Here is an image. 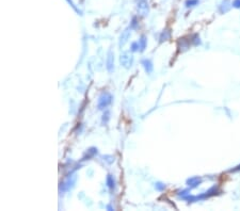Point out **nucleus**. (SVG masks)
Masks as SVG:
<instances>
[{
  "label": "nucleus",
  "mask_w": 240,
  "mask_h": 211,
  "mask_svg": "<svg viewBox=\"0 0 240 211\" xmlns=\"http://www.w3.org/2000/svg\"><path fill=\"white\" fill-rule=\"evenodd\" d=\"M111 102H112V95L107 93V92H105V93H103L100 96H99L97 107H98V109L103 110V109H105V108H107Z\"/></svg>",
  "instance_id": "1"
},
{
  "label": "nucleus",
  "mask_w": 240,
  "mask_h": 211,
  "mask_svg": "<svg viewBox=\"0 0 240 211\" xmlns=\"http://www.w3.org/2000/svg\"><path fill=\"white\" fill-rule=\"evenodd\" d=\"M120 62L121 65L125 68H130L133 64V55H130L129 52H124L121 55L120 57Z\"/></svg>",
  "instance_id": "2"
},
{
  "label": "nucleus",
  "mask_w": 240,
  "mask_h": 211,
  "mask_svg": "<svg viewBox=\"0 0 240 211\" xmlns=\"http://www.w3.org/2000/svg\"><path fill=\"white\" fill-rule=\"evenodd\" d=\"M75 181H76V175L68 176V177L61 184V186H60V191H62V192L68 191L73 186H74Z\"/></svg>",
  "instance_id": "3"
},
{
  "label": "nucleus",
  "mask_w": 240,
  "mask_h": 211,
  "mask_svg": "<svg viewBox=\"0 0 240 211\" xmlns=\"http://www.w3.org/2000/svg\"><path fill=\"white\" fill-rule=\"evenodd\" d=\"M138 12L142 16H146L148 14V3L146 0H139V2H138Z\"/></svg>",
  "instance_id": "4"
},
{
  "label": "nucleus",
  "mask_w": 240,
  "mask_h": 211,
  "mask_svg": "<svg viewBox=\"0 0 240 211\" xmlns=\"http://www.w3.org/2000/svg\"><path fill=\"white\" fill-rule=\"evenodd\" d=\"M107 70L109 73L114 70V53L112 50H109L107 55Z\"/></svg>",
  "instance_id": "5"
},
{
  "label": "nucleus",
  "mask_w": 240,
  "mask_h": 211,
  "mask_svg": "<svg viewBox=\"0 0 240 211\" xmlns=\"http://www.w3.org/2000/svg\"><path fill=\"white\" fill-rule=\"evenodd\" d=\"M203 179L198 176H195V177H191L189 179H187V186L190 187V189L193 188H198L201 184H202Z\"/></svg>",
  "instance_id": "6"
},
{
  "label": "nucleus",
  "mask_w": 240,
  "mask_h": 211,
  "mask_svg": "<svg viewBox=\"0 0 240 211\" xmlns=\"http://www.w3.org/2000/svg\"><path fill=\"white\" fill-rule=\"evenodd\" d=\"M130 29L131 28H128V29L124 30V31L122 32V34H121L120 36V46H124L125 44L127 43V41L129 40V38H130Z\"/></svg>",
  "instance_id": "7"
},
{
  "label": "nucleus",
  "mask_w": 240,
  "mask_h": 211,
  "mask_svg": "<svg viewBox=\"0 0 240 211\" xmlns=\"http://www.w3.org/2000/svg\"><path fill=\"white\" fill-rule=\"evenodd\" d=\"M142 64H143L144 70H145V72L147 73V74H151V73L153 72L154 66H153V63L151 60H143V61H142Z\"/></svg>",
  "instance_id": "8"
},
{
  "label": "nucleus",
  "mask_w": 240,
  "mask_h": 211,
  "mask_svg": "<svg viewBox=\"0 0 240 211\" xmlns=\"http://www.w3.org/2000/svg\"><path fill=\"white\" fill-rule=\"evenodd\" d=\"M230 8H231V3H230V1H228V0H224V1L222 2L221 4H220V6H219V11H220V12H221V13H226L228 10H230Z\"/></svg>",
  "instance_id": "9"
},
{
  "label": "nucleus",
  "mask_w": 240,
  "mask_h": 211,
  "mask_svg": "<svg viewBox=\"0 0 240 211\" xmlns=\"http://www.w3.org/2000/svg\"><path fill=\"white\" fill-rule=\"evenodd\" d=\"M189 46H190V43L187 42L185 38H180V40L178 41V47L181 51L187 50V49L189 48Z\"/></svg>",
  "instance_id": "10"
},
{
  "label": "nucleus",
  "mask_w": 240,
  "mask_h": 211,
  "mask_svg": "<svg viewBox=\"0 0 240 211\" xmlns=\"http://www.w3.org/2000/svg\"><path fill=\"white\" fill-rule=\"evenodd\" d=\"M97 154V148L95 147H91L90 149L86 152L85 156H83V158H82V160H88V159L92 158L93 156H95V155Z\"/></svg>",
  "instance_id": "11"
},
{
  "label": "nucleus",
  "mask_w": 240,
  "mask_h": 211,
  "mask_svg": "<svg viewBox=\"0 0 240 211\" xmlns=\"http://www.w3.org/2000/svg\"><path fill=\"white\" fill-rule=\"evenodd\" d=\"M106 182H107V187L109 189H111V190H113V189L115 188V180H114V178L112 175L107 176V180H106Z\"/></svg>",
  "instance_id": "12"
},
{
  "label": "nucleus",
  "mask_w": 240,
  "mask_h": 211,
  "mask_svg": "<svg viewBox=\"0 0 240 211\" xmlns=\"http://www.w3.org/2000/svg\"><path fill=\"white\" fill-rule=\"evenodd\" d=\"M139 45H140V51H144V49L146 48V45H147V40H146L145 35L141 36V38L139 40Z\"/></svg>",
  "instance_id": "13"
},
{
  "label": "nucleus",
  "mask_w": 240,
  "mask_h": 211,
  "mask_svg": "<svg viewBox=\"0 0 240 211\" xmlns=\"http://www.w3.org/2000/svg\"><path fill=\"white\" fill-rule=\"evenodd\" d=\"M170 36H171V33H170V31H168V30H164V31L162 32L161 34H160V38H159V40H160V43H162V42H165V41H168L169 38H170Z\"/></svg>",
  "instance_id": "14"
},
{
  "label": "nucleus",
  "mask_w": 240,
  "mask_h": 211,
  "mask_svg": "<svg viewBox=\"0 0 240 211\" xmlns=\"http://www.w3.org/2000/svg\"><path fill=\"white\" fill-rule=\"evenodd\" d=\"M191 44L192 45H194V46H198V45H201V38H200V36L198 35V34H195V35H193L192 36V38H191Z\"/></svg>",
  "instance_id": "15"
},
{
  "label": "nucleus",
  "mask_w": 240,
  "mask_h": 211,
  "mask_svg": "<svg viewBox=\"0 0 240 211\" xmlns=\"http://www.w3.org/2000/svg\"><path fill=\"white\" fill-rule=\"evenodd\" d=\"M198 3V0H187L186 1V6L190 8V6H194Z\"/></svg>",
  "instance_id": "16"
},
{
  "label": "nucleus",
  "mask_w": 240,
  "mask_h": 211,
  "mask_svg": "<svg viewBox=\"0 0 240 211\" xmlns=\"http://www.w3.org/2000/svg\"><path fill=\"white\" fill-rule=\"evenodd\" d=\"M103 159L106 161V162L109 163V164H111V163L114 162V157L113 156H104Z\"/></svg>",
  "instance_id": "17"
},
{
  "label": "nucleus",
  "mask_w": 240,
  "mask_h": 211,
  "mask_svg": "<svg viewBox=\"0 0 240 211\" xmlns=\"http://www.w3.org/2000/svg\"><path fill=\"white\" fill-rule=\"evenodd\" d=\"M190 191L189 190H183V191H180V192H178V196L179 197H181V198H185L186 196H188V195L190 194Z\"/></svg>",
  "instance_id": "18"
},
{
  "label": "nucleus",
  "mask_w": 240,
  "mask_h": 211,
  "mask_svg": "<svg viewBox=\"0 0 240 211\" xmlns=\"http://www.w3.org/2000/svg\"><path fill=\"white\" fill-rule=\"evenodd\" d=\"M155 188H156V190H158V191H163L164 189H165V184H161V182H157V184H155Z\"/></svg>",
  "instance_id": "19"
},
{
  "label": "nucleus",
  "mask_w": 240,
  "mask_h": 211,
  "mask_svg": "<svg viewBox=\"0 0 240 211\" xmlns=\"http://www.w3.org/2000/svg\"><path fill=\"white\" fill-rule=\"evenodd\" d=\"M140 50V45H139V42H136V43H133V45H131V51H138Z\"/></svg>",
  "instance_id": "20"
},
{
  "label": "nucleus",
  "mask_w": 240,
  "mask_h": 211,
  "mask_svg": "<svg viewBox=\"0 0 240 211\" xmlns=\"http://www.w3.org/2000/svg\"><path fill=\"white\" fill-rule=\"evenodd\" d=\"M108 120H109V112L106 111L105 114H104V117H103V124H105V125L107 124Z\"/></svg>",
  "instance_id": "21"
},
{
  "label": "nucleus",
  "mask_w": 240,
  "mask_h": 211,
  "mask_svg": "<svg viewBox=\"0 0 240 211\" xmlns=\"http://www.w3.org/2000/svg\"><path fill=\"white\" fill-rule=\"evenodd\" d=\"M232 6H234L236 9H240V0H234L232 3Z\"/></svg>",
  "instance_id": "22"
},
{
  "label": "nucleus",
  "mask_w": 240,
  "mask_h": 211,
  "mask_svg": "<svg viewBox=\"0 0 240 211\" xmlns=\"http://www.w3.org/2000/svg\"><path fill=\"white\" fill-rule=\"evenodd\" d=\"M239 171H240V164L237 165V166L234 167V169H231V170H230L231 173H236V172H239Z\"/></svg>",
  "instance_id": "23"
},
{
  "label": "nucleus",
  "mask_w": 240,
  "mask_h": 211,
  "mask_svg": "<svg viewBox=\"0 0 240 211\" xmlns=\"http://www.w3.org/2000/svg\"><path fill=\"white\" fill-rule=\"evenodd\" d=\"M136 26H137V18H133V23H131L130 28H131V29H133V28H136Z\"/></svg>",
  "instance_id": "24"
},
{
  "label": "nucleus",
  "mask_w": 240,
  "mask_h": 211,
  "mask_svg": "<svg viewBox=\"0 0 240 211\" xmlns=\"http://www.w3.org/2000/svg\"><path fill=\"white\" fill-rule=\"evenodd\" d=\"M107 209H108V210H113V208H112L111 206H108V207H107Z\"/></svg>",
  "instance_id": "25"
}]
</instances>
